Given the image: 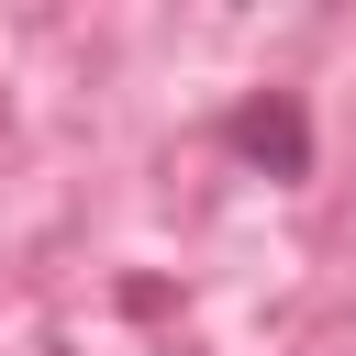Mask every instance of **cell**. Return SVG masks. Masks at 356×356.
<instances>
[{
	"mask_svg": "<svg viewBox=\"0 0 356 356\" xmlns=\"http://www.w3.org/2000/svg\"><path fill=\"white\" fill-rule=\"evenodd\" d=\"M234 145L300 167V156H312V122H300V100H245V111H234Z\"/></svg>",
	"mask_w": 356,
	"mask_h": 356,
	"instance_id": "6da1fadb",
	"label": "cell"
}]
</instances>
